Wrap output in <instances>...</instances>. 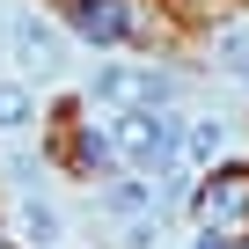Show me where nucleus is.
Wrapping results in <instances>:
<instances>
[{"mask_svg": "<svg viewBox=\"0 0 249 249\" xmlns=\"http://www.w3.org/2000/svg\"><path fill=\"white\" fill-rule=\"evenodd\" d=\"M110 140L132 154L147 176H154V169H169L176 147H183V117H147V110H140V117H117V132H110Z\"/></svg>", "mask_w": 249, "mask_h": 249, "instance_id": "1", "label": "nucleus"}, {"mask_svg": "<svg viewBox=\"0 0 249 249\" xmlns=\"http://www.w3.org/2000/svg\"><path fill=\"white\" fill-rule=\"evenodd\" d=\"M198 213H205V227L220 234H234V227H249V169H220L213 183H198Z\"/></svg>", "mask_w": 249, "mask_h": 249, "instance_id": "2", "label": "nucleus"}, {"mask_svg": "<svg viewBox=\"0 0 249 249\" xmlns=\"http://www.w3.org/2000/svg\"><path fill=\"white\" fill-rule=\"evenodd\" d=\"M169 88H176V81L140 73V66H103V73H95V103H117V110H154Z\"/></svg>", "mask_w": 249, "mask_h": 249, "instance_id": "3", "label": "nucleus"}, {"mask_svg": "<svg viewBox=\"0 0 249 249\" xmlns=\"http://www.w3.org/2000/svg\"><path fill=\"white\" fill-rule=\"evenodd\" d=\"M73 22H81V37H95V44L132 37V8H124V0H81V8H73Z\"/></svg>", "mask_w": 249, "mask_h": 249, "instance_id": "4", "label": "nucleus"}, {"mask_svg": "<svg viewBox=\"0 0 249 249\" xmlns=\"http://www.w3.org/2000/svg\"><path fill=\"white\" fill-rule=\"evenodd\" d=\"M8 37H15L22 66H37V73H52V66H59V37H52L37 15H15V30H8Z\"/></svg>", "mask_w": 249, "mask_h": 249, "instance_id": "5", "label": "nucleus"}, {"mask_svg": "<svg viewBox=\"0 0 249 249\" xmlns=\"http://www.w3.org/2000/svg\"><path fill=\"white\" fill-rule=\"evenodd\" d=\"M220 147H227V124H220V117H191V124H183V154H191V161H213Z\"/></svg>", "mask_w": 249, "mask_h": 249, "instance_id": "6", "label": "nucleus"}, {"mask_svg": "<svg viewBox=\"0 0 249 249\" xmlns=\"http://www.w3.org/2000/svg\"><path fill=\"white\" fill-rule=\"evenodd\" d=\"M30 117H37V103H30V88H15V81H0V132H22Z\"/></svg>", "mask_w": 249, "mask_h": 249, "instance_id": "7", "label": "nucleus"}, {"mask_svg": "<svg viewBox=\"0 0 249 249\" xmlns=\"http://www.w3.org/2000/svg\"><path fill=\"white\" fill-rule=\"evenodd\" d=\"M22 234H30V242H37V249H44V242H59V213H52V205H37V198H30V205H22Z\"/></svg>", "mask_w": 249, "mask_h": 249, "instance_id": "8", "label": "nucleus"}, {"mask_svg": "<svg viewBox=\"0 0 249 249\" xmlns=\"http://www.w3.org/2000/svg\"><path fill=\"white\" fill-rule=\"evenodd\" d=\"M103 205H110V213H147V183H132V176H117V183L103 191Z\"/></svg>", "mask_w": 249, "mask_h": 249, "instance_id": "9", "label": "nucleus"}, {"mask_svg": "<svg viewBox=\"0 0 249 249\" xmlns=\"http://www.w3.org/2000/svg\"><path fill=\"white\" fill-rule=\"evenodd\" d=\"M73 154H81V169H95V176H103V169H110V154H117V140H110V132H81V147H73Z\"/></svg>", "mask_w": 249, "mask_h": 249, "instance_id": "10", "label": "nucleus"}, {"mask_svg": "<svg viewBox=\"0 0 249 249\" xmlns=\"http://www.w3.org/2000/svg\"><path fill=\"white\" fill-rule=\"evenodd\" d=\"M220 66L249 81V37H242V30H227V37H220Z\"/></svg>", "mask_w": 249, "mask_h": 249, "instance_id": "11", "label": "nucleus"}]
</instances>
